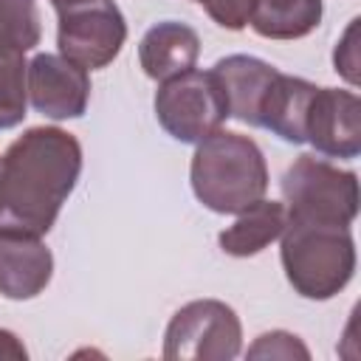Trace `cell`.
I'll return each instance as SVG.
<instances>
[{"mask_svg": "<svg viewBox=\"0 0 361 361\" xmlns=\"http://www.w3.org/2000/svg\"><path fill=\"white\" fill-rule=\"evenodd\" d=\"M158 124L180 144H197L228 118L223 87L214 71H186L166 82H158L155 99Z\"/></svg>", "mask_w": 361, "mask_h": 361, "instance_id": "5b68a950", "label": "cell"}, {"mask_svg": "<svg viewBox=\"0 0 361 361\" xmlns=\"http://www.w3.org/2000/svg\"><path fill=\"white\" fill-rule=\"evenodd\" d=\"M212 71L223 87L228 116L248 127H259V110L279 68H274L259 56L231 54L217 59Z\"/></svg>", "mask_w": 361, "mask_h": 361, "instance_id": "8fae6325", "label": "cell"}, {"mask_svg": "<svg viewBox=\"0 0 361 361\" xmlns=\"http://www.w3.org/2000/svg\"><path fill=\"white\" fill-rule=\"evenodd\" d=\"M279 259L290 288L302 299L324 302L350 285L355 274V240L350 226L288 217L279 234Z\"/></svg>", "mask_w": 361, "mask_h": 361, "instance_id": "3957f363", "label": "cell"}, {"mask_svg": "<svg viewBox=\"0 0 361 361\" xmlns=\"http://www.w3.org/2000/svg\"><path fill=\"white\" fill-rule=\"evenodd\" d=\"M313 90V82L276 71L259 110V127L271 130L288 144H305V113Z\"/></svg>", "mask_w": 361, "mask_h": 361, "instance_id": "4fadbf2b", "label": "cell"}, {"mask_svg": "<svg viewBox=\"0 0 361 361\" xmlns=\"http://www.w3.org/2000/svg\"><path fill=\"white\" fill-rule=\"evenodd\" d=\"M243 347V324L231 305L220 299L186 302L166 324V361H231Z\"/></svg>", "mask_w": 361, "mask_h": 361, "instance_id": "8992f818", "label": "cell"}, {"mask_svg": "<svg viewBox=\"0 0 361 361\" xmlns=\"http://www.w3.org/2000/svg\"><path fill=\"white\" fill-rule=\"evenodd\" d=\"M200 56V37L192 25L180 20H161L147 28L138 42V62L141 71L152 82H166L180 76L197 65Z\"/></svg>", "mask_w": 361, "mask_h": 361, "instance_id": "7c38bea8", "label": "cell"}, {"mask_svg": "<svg viewBox=\"0 0 361 361\" xmlns=\"http://www.w3.org/2000/svg\"><path fill=\"white\" fill-rule=\"evenodd\" d=\"M54 276V254L39 234L0 226V293L11 302L39 296Z\"/></svg>", "mask_w": 361, "mask_h": 361, "instance_id": "30bf717a", "label": "cell"}, {"mask_svg": "<svg viewBox=\"0 0 361 361\" xmlns=\"http://www.w3.org/2000/svg\"><path fill=\"white\" fill-rule=\"evenodd\" d=\"M248 358H310V350L302 344L299 336L288 333V330H271L257 336V341L248 347L245 353Z\"/></svg>", "mask_w": 361, "mask_h": 361, "instance_id": "ac0fdd59", "label": "cell"}, {"mask_svg": "<svg viewBox=\"0 0 361 361\" xmlns=\"http://www.w3.org/2000/svg\"><path fill=\"white\" fill-rule=\"evenodd\" d=\"M25 347L23 341L11 333V330H0V358H25Z\"/></svg>", "mask_w": 361, "mask_h": 361, "instance_id": "44dd1931", "label": "cell"}, {"mask_svg": "<svg viewBox=\"0 0 361 361\" xmlns=\"http://www.w3.org/2000/svg\"><path fill=\"white\" fill-rule=\"evenodd\" d=\"M82 175V144L73 133L28 127L0 155V226L45 237Z\"/></svg>", "mask_w": 361, "mask_h": 361, "instance_id": "6da1fadb", "label": "cell"}, {"mask_svg": "<svg viewBox=\"0 0 361 361\" xmlns=\"http://www.w3.org/2000/svg\"><path fill=\"white\" fill-rule=\"evenodd\" d=\"M285 223H288L285 203L259 197L248 209L237 212V220L217 234V243H220L223 254L245 259V257H254V254L265 251L274 240H279Z\"/></svg>", "mask_w": 361, "mask_h": 361, "instance_id": "5bb4252c", "label": "cell"}, {"mask_svg": "<svg viewBox=\"0 0 361 361\" xmlns=\"http://www.w3.org/2000/svg\"><path fill=\"white\" fill-rule=\"evenodd\" d=\"M0 212H3V203H0Z\"/></svg>", "mask_w": 361, "mask_h": 361, "instance_id": "603a6c76", "label": "cell"}, {"mask_svg": "<svg viewBox=\"0 0 361 361\" xmlns=\"http://www.w3.org/2000/svg\"><path fill=\"white\" fill-rule=\"evenodd\" d=\"M268 164L254 138L231 130H214L189 164V183L195 197L214 214H237L265 197Z\"/></svg>", "mask_w": 361, "mask_h": 361, "instance_id": "7a4b0ae2", "label": "cell"}, {"mask_svg": "<svg viewBox=\"0 0 361 361\" xmlns=\"http://www.w3.org/2000/svg\"><path fill=\"white\" fill-rule=\"evenodd\" d=\"M25 56H0V130H11L25 118Z\"/></svg>", "mask_w": 361, "mask_h": 361, "instance_id": "e0dca14e", "label": "cell"}, {"mask_svg": "<svg viewBox=\"0 0 361 361\" xmlns=\"http://www.w3.org/2000/svg\"><path fill=\"white\" fill-rule=\"evenodd\" d=\"M203 6V11L226 31H243L251 17L254 0H195Z\"/></svg>", "mask_w": 361, "mask_h": 361, "instance_id": "ffe728a7", "label": "cell"}, {"mask_svg": "<svg viewBox=\"0 0 361 361\" xmlns=\"http://www.w3.org/2000/svg\"><path fill=\"white\" fill-rule=\"evenodd\" d=\"M322 0H254L248 25L265 39H302L322 23Z\"/></svg>", "mask_w": 361, "mask_h": 361, "instance_id": "9a60e30c", "label": "cell"}, {"mask_svg": "<svg viewBox=\"0 0 361 361\" xmlns=\"http://www.w3.org/2000/svg\"><path fill=\"white\" fill-rule=\"evenodd\" d=\"M279 189L290 220L350 226L358 214V175L316 155H299Z\"/></svg>", "mask_w": 361, "mask_h": 361, "instance_id": "277c9868", "label": "cell"}, {"mask_svg": "<svg viewBox=\"0 0 361 361\" xmlns=\"http://www.w3.org/2000/svg\"><path fill=\"white\" fill-rule=\"evenodd\" d=\"M73 3H79V0H51L54 11H59V8H68V6H73Z\"/></svg>", "mask_w": 361, "mask_h": 361, "instance_id": "7402d4cb", "label": "cell"}, {"mask_svg": "<svg viewBox=\"0 0 361 361\" xmlns=\"http://www.w3.org/2000/svg\"><path fill=\"white\" fill-rule=\"evenodd\" d=\"M37 0H0V56H25L39 45Z\"/></svg>", "mask_w": 361, "mask_h": 361, "instance_id": "2e32d148", "label": "cell"}, {"mask_svg": "<svg viewBox=\"0 0 361 361\" xmlns=\"http://www.w3.org/2000/svg\"><path fill=\"white\" fill-rule=\"evenodd\" d=\"M358 17L350 20V25L344 28V34L338 37L336 42V51H333V65H336V73L344 76L347 85H358Z\"/></svg>", "mask_w": 361, "mask_h": 361, "instance_id": "d6986e66", "label": "cell"}, {"mask_svg": "<svg viewBox=\"0 0 361 361\" xmlns=\"http://www.w3.org/2000/svg\"><path fill=\"white\" fill-rule=\"evenodd\" d=\"M28 104L54 121L79 118L90 102V76L62 54H37L25 65Z\"/></svg>", "mask_w": 361, "mask_h": 361, "instance_id": "ba28073f", "label": "cell"}, {"mask_svg": "<svg viewBox=\"0 0 361 361\" xmlns=\"http://www.w3.org/2000/svg\"><path fill=\"white\" fill-rule=\"evenodd\" d=\"M305 144L327 158H358L361 102L355 90L316 87L305 113Z\"/></svg>", "mask_w": 361, "mask_h": 361, "instance_id": "9c48e42d", "label": "cell"}, {"mask_svg": "<svg viewBox=\"0 0 361 361\" xmlns=\"http://www.w3.org/2000/svg\"><path fill=\"white\" fill-rule=\"evenodd\" d=\"M124 39L127 20L113 0H79L56 11V48L85 71L107 68Z\"/></svg>", "mask_w": 361, "mask_h": 361, "instance_id": "52a82bcc", "label": "cell"}]
</instances>
